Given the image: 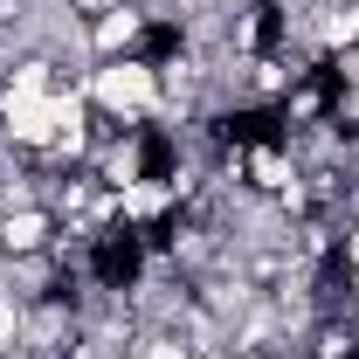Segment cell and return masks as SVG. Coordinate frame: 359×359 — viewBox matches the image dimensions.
I'll list each match as a JSON object with an SVG mask.
<instances>
[{"instance_id":"6da1fadb","label":"cell","mask_w":359,"mask_h":359,"mask_svg":"<svg viewBox=\"0 0 359 359\" xmlns=\"http://www.w3.org/2000/svg\"><path fill=\"white\" fill-rule=\"evenodd\" d=\"M83 104L104 125H152L159 118V69L152 55H118L83 76Z\"/></svg>"},{"instance_id":"7a4b0ae2","label":"cell","mask_w":359,"mask_h":359,"mask_svg":"<svg viewBox=\"0 0 359 359\" xmlns=\"http://www.w3.org/2000/svg\"><path fill=\"white\" fill-rule=\"evenodd\" d=\"M90 55H97V62L145 55V7H138V0H118L111 14H97V21H90Z\"/></svg>"},{"instance_id":"3957f363","label":"cell","mask_w":359,"mask_h":359,"mask_svg":"<svg viewBox=\"0 0 359 359\" xmlns=\"http://www.w3.org/2000/svg\"><path fill=\"white\" fill-rule=\"evenodd\" d=\"M55 235H62V222L48 215L42 201L7 208V215H0V256H48V249H55Z\"/></svg>"},{"instance_id":"277c9868","label":"cell","mask_w":359,"mask_h":359,"mask_svg":"<svg viewBox=\"0 0 359 359\" xmlns=\"http://www.w3.org/2000/svg\"><path fill=\"white\" fill-rule=\"evenodd\" d=\"M311 42L318 55H346V48H359V7L353 0H325L311 21Z\"/></svg>"},{"instance_id":"5b68a950","label":"cell","mask_w":359,"mask_h":359,"mask_svg":"<svg viewBox=\"0 0 359 359\" xmlns=\"http://www.w3.org/2000/svg\"><path fill=\"white\" fill-rule=\"evenodd\" d=\"M21 332H28V304L14 290H0V353H21Z\"/></svg>"},{"instance_id":"8992f818","label":"cell","mask_w":359,"mask_h":359,"mask_svg":"<svg viewBox=\"0 0 359 359\" xmlns=\"http://www.w3.org/2000/svg\"><path fill=\"white\" fill-rule=\"evenodd\" d=\"M138 359H194L173 332H138Z\"/></svg>"},{"instance_id":"52a82bcc","label":"cell","mask_w":359,"mask_h":359,"mask_svg":"<svg viewBox=\"0 0 359 359\" xmlns=\"http://www.w3.org/2000/svg\"><path fill=\"white\" fill-rule=\"evenodd\" d=\"M325 76L339 90H359V48H346V55H325Z\"/></svg>"},{"instance_id":"ba28073f","label":"cell","mask_w":359,"mask_h":359,"mask_svg":"<svg viewBox=\"0 0 359 359\" xmlns=\"http://www.w3.org/2000/svg\"><path fill=\"white\" fill-rule=\"evenodd\" d=\"M62 7H69V14H76V21H97V14H111V7H118V0H62Z\"/></svg>"},{"instance_id":"9c48e42d","label":"cell","mask_w":359,"mask_h":359,"mask_svg":"<svg viewBox=\"0 0 359 359\" xmlns=\"http://www.w3.org/2000/svg\"><path fill=\"white\" fill-rule=\"evenodd\" d=\"M138 7H145V14H159V7H173V0H138Z\"/></svg>"},{"instance_id":"30bf717a","label":"cell","mask_w":359,"mask_h":359,"mask_svg":"<svg viewBox=\"0 0 359 359\" xmlns=\"http://www.w3.org/2000/svg\"><path fill=\"white\" fill-rule=\"evenodd\" d=\"M228 359H276V353H228Z\"/></svg>"}]
</instances>
